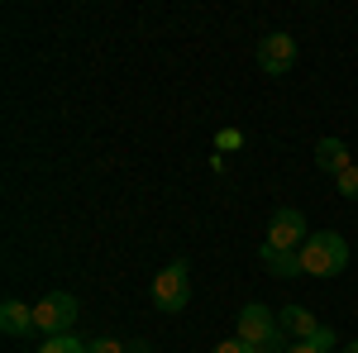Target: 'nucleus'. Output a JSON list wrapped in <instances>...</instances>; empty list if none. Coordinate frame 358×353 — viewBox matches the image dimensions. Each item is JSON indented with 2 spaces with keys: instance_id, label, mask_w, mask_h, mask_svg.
Masks as SVG:
<instances>
[{
  "instance_id": "1",
  "label": "nucleus",
  "mask_w": 358,
  "mask_h": 353,
  "mask_svg": "<svg viewBox=\"0 0 358 353\" xmlns=\"http://www.w3.org/2000/svg\"><path fill=\"white\" fill-rule=\"evenodd\" d=\"M296 258H301L306 277H339V272L349 268V244H344L334 229H315V234L301 244Z\"/></svg>"
},
{
  "instance_id": "2",
  "label": "nucleus",
  "mask_w": 358,
  "mask_h": 353,
  "mask_svg": "<svg viewBox=\"0 0 358 353\" xmlns=\"http://www.w3.org/2000/svg\"><path fill=\"white\" fill-rule=\"evenodd\" d=\"M234 334H239L244 344H253V349H282V344H287V334H282V325H277V315L268 310V305H258V301L239 310V329H234ZM282 353H287V349H282Z\"/></svg>"
},
{
  "instance_id": "3",
  "label": "nucleus",
  "mask_w": 358,
  "mask_h": 353,
  "mask_svg": "<svg viewBox=\"0 0 358 353\" xmlns=\"http://www.w3.org/2000/svg\"><path fill=\"white\" fill-rule=\"evenodd\" d=\"M77 296H67V291H48V296L34 305V329L43 334V339H53V334H72L77 325Z\"/></svg>"
},
{
  "instance_id": "4",
  "label": "nucleus",
  "mask_w": 358,
  "mask_h": 353,
  "mask_svg": "<svg viewBox=\"0 0 358 353\" xmlns=\"http://www.w3.org/2000/svg\"><path fill=\"white\" fill-rule=\"evenodd\" d=\"M192 301V277H187V258H172L158 277H153V305L167 310V315H177L182 305Z\"/></svg>"
},
{
  "instance_id": "5",
  "label": "nucleus",
  "mask_w": 358,
  "mask_h": 353,
  "mask_svg": "<svg viewBox=\"0 0 358 353\" xmlns=\"http://www.w3.org/2000/svg\"><path fill=\"white\" fill-rule=\"evenodd\" d=\"M306 239H310V234H306V215L292 210V206H282V210L268 219V234H263V244L282 248V253H301Z\"/></svg>"
},
{
  "instance_id": "6",
  "label": "nucleus",
  "mask_w": 358,
  "mask_h": 353,
  "mask_svg": "<svg viewBox=\"0 0 358 353\" xmlns=\"http://www.w3.org/2000/svg\"><path fill=\"white\" fill-rule=\"evenodd\" d=\"M258 67L268 72V77H287L292 67H296V38L292 34H268V38H258Z\"/></svg>"
},
{
  "instance_id": "7",
  "label": "nucleus",
  "mask_w": 358,
  "mask_h": 353,
  "mask_svg": "<svg viewBox=\"0 0 358 353\" xmlns=\"http://www.w3.org/2000/svg\"><path fill=\"white\" fill-rule=\"evenodd\" d=\"M315 167H320V172H334V177H344V172L354 167L349 148H344V138H320V143H315Z\"/></svg>"
},
{
  "instance_id": "8",
  "label": "nucleus",
  "mask_w": 358,
  "mask_h": 353,
  "mask_svg": "<svg viewBox=\"0 0 358 353\" xmlns=\"http://www.w3.org/2000/svg\"><path fill=\"white\" fill-rule=\"evenodd\" d=\"M0 329H5L10 339L29 334V329H34V305H24V301H15V296H5V301H0Z\"/></svg>"
},
{
  "instance_id": "9",
  "label": "nucleus",
  "mask_w": 358,
  "mask_h": 353,
  "mask_svg": "<svg viewBox=\"0 0 358 353\" xmlns=\"http://www.w3.org/2000/svg\"><path fill=\"white\" fill-rule=\"evenodd\" d=\"M277 325H282V334H292L296 344H306L315 329H320V320L306 310V305H282V315H277Z\"/></svg>"
},
{
  "instance_id": "10",
  "label": "nucleus",
  "mask_w": 358,
  "mask_h": 353,
  "mask_svg": "<svg viewBox=\"0 0 358 353\" xmlns=\"http://www.w3.org/2000/svg\"><path fill=\"white\" fill-rule=\"evenodd\" d=\"M258 263H263V268L273 272V277H296V272H301V258H296V253H282V248H258Z\"/></svg>"
},
{
  "instance_id": "11",
  "label": "nucleus",
  "mask_w": 358,
  "mask_h": 353,
  "mask_svg": "<svg viewBox=\"0 0 358 353\" xmlns=\"http://www.w3.org/2000/svg\"><path fill=\"white\" fill-rule=\"evenodd\" d=\"M38 353H86V344L77 339V334H53V339L38 344Z\"/></svg>"
},
{
  "instance_id": "12",
  "label": "nucleus",
  "mask_w": 358,
  "mask_h": 353,
  "mask_svg": "<svg viewBox=\"0 0 358 353\" xmlns=\"http://www.w3.org/2000/svg\"><path fill=\"white\" fill-rule=\"evenodd\" d=\"M306 344H310L315 353H334V344H339V334H334L330 325H320L315 334H310V339H306Z\"/></svg>"
},
{
  "instance_id": "13",
  "label": "nucleus",
  "mask_w": 358,
  "mask_h": 353,
  "mask_svg": "<svg viewBox=\"0 0 358 353\" xmlns=\"http://www.w3.org/2000/svg\"><path fill=\"white\" fill-rule=\"evenodd\" d=\"M86 353H129V344L106 334V339H86Z\"/></svg>"
},
{
  "instance_id": "14",
  "label": "nucleus",
  "mask_w": 358,
  "mask_h": 353,
  "mask_svg": "<svg viewBox=\"0 0 358 353\" xmlns=\"http://www.w3.org/2000/svg\"><path fill=\"white\" fill-rule=\"evenodd\" d=\"M334 187H339V196L344 201H358V163L344 172V177H334Z\"/></svg>"
},
{
  "instance_id": "15",
  "label": "nucleus",
  "mask_w": 358,
  "mask_h": 353,
  "mask_svg": "<svg viewBox=\"0 0 358 353\" xmlns=\"http://www.w3.org/2000/svg\"><path fill=\"white\" fill-rule=\"evenodd\" d=\"M210 353H258V349H253V344H244V339L234 334V339H220V344H215Z\"/></svg>"
},
{
  "instance_id": "16",
  "label": "nucleus",
  "mask_w": 358,
  "mask_h": 353,
  "mask_svg": "<svg viewBox=\"0 0 358 353\" xmlns=\"http://www.w3.org/2000/svg\"><path fill=\"white\" fill-rule=\"evenodd\" d=\"M215 143H220V148H239V143H244V138H239V129H224V134L215 138Z\"/></svg>"
},
{
  "instance_id": "17",
  "label": "nucleus",
  "mask_w": 358,
  "mask_h": 353,
  "mask_svg": "<svg viewBox=\"0 0 358 353\" xmlns=\"http://www.w3.org/2000/svg\"><path fill=\"white\" fill-rule=\"evenodd\" d=\"M129 353H153V349H148L143 339H129Z\"/></svg>"
},
{
  "instance_id": "18",
  "label": "nucleus",
  "mask_w": 358,
  "mask_h": 353,
  "mask_svg": "<svg viewBox=\"0 0 358 353\" xmlns=\"http://www.w3.org/2000/svg\"><path fill=\"white\" fill-rule=\"evenodd\" d=\"M287 353H315L310 344H287Z\"/></svg>"
},
{
  "instance_id": "19",
  "label": "nucleus",
  "mask_w": 358,
  "mask_h": 353,
  "mask_svg": "<svg viewBox=\"0 0 358 353\" xmlns=\"http://www.w3.org/2000/svg\"><path fill=\"white\" fill-rule=\"evenodd\" d=\"M339 353H358V339H349V344H344V349H339Z\"/></svg>"
},
{
  "instance_id": "20",
  "label": "nucleus",
  "mask_w": 358,
  "mask_h": 353,
  "mask_svg": "<svg viewBox=\"0 0 358 353\" xmlns=\"http://www.w3.org/2000/svg\"><path fill=\"white\" fill-rule=\"evenodd\" d=\"M258 353H282V349H258Z\"/></svg>"
}]
</instances>
